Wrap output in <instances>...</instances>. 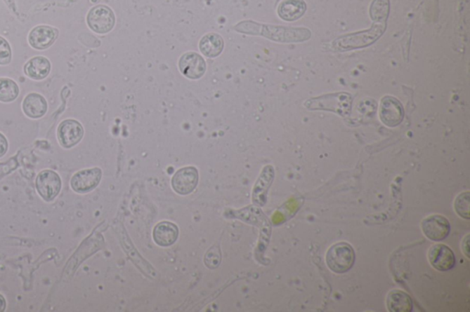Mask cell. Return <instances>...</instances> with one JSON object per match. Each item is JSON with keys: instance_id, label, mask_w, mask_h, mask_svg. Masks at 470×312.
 I'll use <instances>...</instances> for the list:
<instances>
[{"instance_id": "obj_30", "label": "cell", "mask_w": 470, "mask_h": 312, "mask_svg": "<svg viewBox=\"0 0 470 312\" xmlns=\"http://www.w3.org/2000/svg\"><path fill=\"white\" fill-rule=\"evenodd\" d=\"M5 2L11 8L15 6V0H5Z\"/></svg>"}, {"instance_id": "obj_2", "label": "cell", "mask_w": 470, "mask_h": 312, "mask_svg": "<svg viewBox=\"0 0 470 312\" xmlns=\"http://www.w3.org/2000/svg\"><path fill=\"white\" fill-rule=\"evenodd\" d=\"M352 104V95L342 92L311 98L305 102V107L311 111H328L337 114L343 118H347L351 113Z\"/></svg>"}, {"instance_id": "obj_22", "label": "cell", "mask_w": 470, "mask_h": 312, "mask_svg": "<svg viewBox=\"0 0 470 312\" xmlns=\"http://www.w3.org/2000/svg\"><path fill=\"white\" fill-rule=\"evenodd\" d=\"M19 86L10 78H0V102L11 103L19 97Z\"/></svg>"}, {"instance_id": "obj_20", "label": "cell", "mask_w": 470, "mask_h": 312, "mask_svg": "<svg viewBox=\"0 0 470 312\" xmlns=\"http://www.w3.org/2000/svg\"><path fill=\"white\" fill-rule=\"evenodd\" d=\"M387 308L391 312H411L413 304L411 297L400 290H393L387 296Z\"/></svg>"}, {"instance_id": "obj_5", "label": "cell", "mask_w": 470, "mask_h": 312, "mask_svg": "<svg viewBox=\"0 0 470 312\" xmlns=\"http://www.w3.org/2000/svg\"><path fill=\"white\" fill-rule=\"evenodd\" d=\"M86 23L93 32L98 34H106L115 28V15L107 6H96L89 11L86 16Z\"/></svg>"}, {"instance_id": "obj_18", "label": "cell", "mask_w": 470, "mask_h": 312, "mask_svg": "<svg viewBox=\"0 0 470 312\" xmlns=\"http://www.w3.org/2000/svg\"><path fill=\"white\" fill-rule=\"evenodd\" d=\"M306 8L303 0H285L278 6V13L286 22H295L303 16Z\"/></svg>"}, {"instance_id": "obj_23", "label": "cell", "mask_w": 470, "mask_h": 312, "mask_svg": "<svg viewBox=\"0 0 470 312\" xmlns=\"http://www.w3.org/2000/svg\"><path fill=\"white\" fill-rule=\"evenodd\" d=\"M389 11H390V6H389L388 0H374L371 6V17L377 22H385L388 18Z\"/></svg>"}, {"instance_id": "obj_1", "label": "cell", "mask_w": 470, "mask_h": 312, "mask_svg": "<svg viewBox=\"0 0 470 312\" xmlns=\"http://www.w3.org/2000/svg\"><path fill=\"white\" fill-rule=\"evenodd\" d=\"M235 31L251 35H261L280 43H301L309 40L311 31L306 28L266 25L251 20L242 22L235 27Z\"/></svg>"}, {"instance_id": "obj_14", "label": "cell", "mask_w": 470, "mask_h": 312, "mask_svg": "<svg viewBox=\"0 0 470 312\" xmlns=\"http://www.w3.org/2000/svg\"><path fill=\"white\" fill-rule=\"evenodd\" d=\"M58 34V29L53 28L51 26L40 25L34 27L30 32L28 41L34 49L44 50L55 43Z\"/></svg>"}, {"instance_id": "obj_17", "label": "cell", "mask_w": 470, "mask_h": 312, "mask_svg": "<svg viewBox=\"0 0 470 312\" xmlns=\"http://www.w3.org/2000/svg\"><path fill=\"white\" fill-rule=\"evenodd\" d=\"M52 65L46 57L36 56L24 66V73L32 80L41 81L49 76Z\"/></svg>"}, {"instance_id": "obj_7", "label": "cell", "mask_w": 470, "mask_h": 312, "mask_svg": "<svg viewBox=\"0 0 470 312\" xmlns=\"http://www.w3.org/2000/svg\"><path fill=\"white\" fill-rule=\"evenodd\" d=\"M424 235L431 241L440 242L447 238L450 233V223L447 217L440 215L428 216L422 222Z\"/></svg>"}, {"instance_id": "obj_19", "label": "cell", "mask_w": 470, "mask_h": 312, "mask_svg": "<svg viewBox=\"0 0 470 312\" xmlns=\"http://www.w3.org/2000/svg\"><path fill=\"white\" fill-rule=\"evenodd\" d=\"M178 228L170 222H162L154 229V239L161 247H169L178 237Z\"/></svg>"}, {"instance_id": "obj_11", "label": "cell", "mask_w": 470, "mask_h": 312, "mask_svg": "<svg viewBox=\"0 0 470 312\" xmlns=\"http://www.w3.org/2000/svg\"><path fill=\"white\" fill-rule=\"evenodd\" d=\"M103 172L98 168L83 170L74 174L71 179V188L77 194H86L100 184Z\"/></svg>"}, {"instance_id": "obj_27", "label": "cell", "mask_w": 470, "mask_h": 312, "mask_svg": "<svg viewBox=\"0 0 470 312\" xmlns=\"http://www.w3.org/2000/svg\"><path fill=\"white\" fill-rule=\"evenodd\" d=\"M8 140L6 139L4 135L0 133V158H2L3 156H5L6 153L8 152Z\"/></svg>"}, {"instance_id": "obj_25", "label": "cell", "mask_w": 470, "mask_h": 312, "mask_svg": "<svg viewBox=\"0 0 470 312\" xmlns=\"http://www.w3.org/2000/svg\"><path fill=\"white\" fill-rule=\"evenodd\" d=\"M11 48L6 39L0 36V65H8L11 62Z\"/></svg>"}, {"instance_id": "obj_8", "label": "cell", "mask_w": 470, "mask_h": 312, "mask_svg": "<svg viewBox=\"0 0 470 312\" xmlns=\"http://www.w3.org/2000/svg\"><path fill=\"white\" fill-rule=\"evenodd\" d=\"M379 118L387 127H397L404 118L403 104L393 97H385L380 103Z\"/></svg>"}, {"instance_id": "obj_12", "label": "cell", "mask_w": 470, "mask_h": 312, "mask_svg": "<svg viewBox=\"0 0 470 312\" xmlns=\"http://www.w3.org/2000/svg\"><path fill=\"white\" fill-rule=\"evenodd\" d=\"M199 182L196 168L185 167L178 170L172 179V187L176 194L187 195L195 190Z\"/></svg>"}, {"instance_id": "obj_4", "label": "cell", "mask_w": 470, "mask_h": 312, "mask_svg": "<svg viewBox=\"0 0 470 312\" xmlns=\"http://www.w3.org/2000/svg\"><path fill=\"white\" fill-rule=\"evenodd\" d=\"M355 254L351 245L346 242L337 243L326 253V264L331 271L343 274L354 266Z\"/></svg>"}, {"instance_id": "obj_9", "label": "cell", "mask_w": 470, "mask_h": 312, "mask_svg": "<svg viewBox=\"0 0 470 312\" xmlns=\"http://www.w3.org/2000/svg\"><path fill=\"white\" fill-rule=\"evenodd\" d=\"M84 128L79 121L67 119L60 123L58 128V139L64 149H71L83 139Z\"/></svg>"}, {"instance_id": "obj_13", "label": "cell", "mask_w": 470, "mask_h": 312, "mask_svg": "<svg viewBox=\"0 0 470 312\" xmlns=\"http://www.w3.org/2000/svg\"><path fill=\"white\" fill-rule=\"evenodd\" d=\"M179 70L190 79H200L206 72L205 60L196 53H187L181 56L178 62Z\"/></svg>"}, {"instance_id": "obj_29", "label": "cell", "mask_w": 470, "mask_h": 312, "mask_svg": "<svg viewBox=\"0 0 470 312\" xmlns=\"http://www.w3.org/2000/svg\"><path fill=\"white\" fill-rule=\"evenodd\" d=\"M6 299L4 297L0 294V312L4 311L6 310Z\"/></svg>"}, {"instance_id": "obj_26", "label": "cell", "mask_w": 470, "mask_h": 312, "mask_svg": "<svg viewBox=\"0 0 470 312\" xmlns=\"http://www.w3.org/2000/svg\"><path fill=\"white\" fill-rule=\"evenodd\" d=\"M220 251L216 247L211 248L206 255L205 263L206 266L209 269L217 268L221 261V254L217 256L218 252Z\"/></svg>"}, {"instance_id": "obj_16", "label": "cell", "mask_w": 470, "mask_h": 312, "mask_svg": "<svg viewBox=\"0 0 470 312\" xmlns=\"http://www.w3.org/2000/svg\"><path fill=\"white\" fill-rule=\"evenodd\" d=\"M22 109L24 114L30 118H43L48 109L46 99L37 93H31L24 98Z\"/></svg>"}, {"instance_id": "obj_10", "label": "cell", "mask_w": 470, "mask_h": 312, "mask_svg": "<svg viewBox=\"0 0 470 312\" xmlns=\"http://www.w3.org/2000/svg\"><path fill=\"white\" fill-rule=\"evenodd\" d=\"M428 259L433 269L441 272H447L456 266V257L448 245L436 244L431 247L428 252Z\"/></svg>"}, {"instance_id": "obj_21", "label": "cell", "mask_w": 470, "mask_h": 312, "mask_svg": "<svg viewBox=\"0 0 470 312\" xmlns=\"http://www.w3.org/2000/svg\"><path fill=\"white\" fill-rule=\"evenodd\" d=\"M223 39L217 33H209L203 36L200 41V52L208 58H215L220 55L223 53Z\"/></svg>"}, {"instance_id": "obj_28", "label": "cell", "mask_w": 470, "mask_h": 312, "mask_svg": "<svg viewBox=\"0 0 470 312\" xmlns=\"http://www.w3.org/2000/svg\"><path fill=\"white\" fill-rule=\"evenodd\" d=\"M462 250L463 253L466 255V257L469 259L470 255H469V235L466 236L465 238L463 240L462 243Z\"/></svg>"}, {"instance_id": "obj_6", "label": "cell", "mask_w": 470, "mask_h": 312, "mask_svg": "<svg viewBox=\"0 0 470 312\" xmlns=\"http://www.w3.org/2000/svg\"><path fill=\"white\" fill-rule=\"evenodd\" d=\"M35 185L41 197L46 202H51L61 191L62 181L58 173L53 170H46L38 174Z\"/></svg>"}, {"instance_id": "obj_15", "label": "cell", "mask_w": 470, "mask_h": 312, "mask_svg": "<svg viewBox=\"0 0 470 312\" xmlns=\"http://www.w3.org/2000/svg\"><path fill=\"white\" fill-rule=\"evenodd\" d=\"M275 178V170L271 165H268L263 169L259 179L254 185L253 191V202L254 205L264 206L266 203V196L272 182Z\"/></svg>"}, {"instance_id": "obj_3", "label": "cell", "mask_w": 470, "mask_h": 312, "mask_svg": "<svg viewBox=\"0 0 470 312\" xmlns=\"http://www.w3.org/2000/svg\"><path fill=\"white\" fill-rule=\"evenodd\" d=\"M385 29V22L374 24L368 31L353 33L337 39L333 43V48L337 50H349L367 47L375 43L384 33Z\"/></svg>"}, {"instance_id": "obj_24", "label": "cell", "mask_w": 470, "mask_h": 312, "mask_svg": "<svg viewBox=\"0 0 470 312\" xmlns=\"http://www.w3.org/2000/svg\"><path fill=\"white\" fill-rule=\"evenodd\" d=\"M469 205V191L460 194L459 196L457 197L456 201H455V210H456L457 214L459 215L461 218L466 219V220H469L470 218Z\"/></svg>"}]
</instances>
